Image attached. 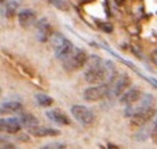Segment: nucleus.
I'll return each mask as SVG.
<instances>
[{
    "label": "nucleus",
    "mask_w": 157,
    "mask_h": 149,
    "mask_svg": "<svg viewBox=\"0 0 157 149\" xmlns=\"http://www.w3.org/2000/svg\"><path fill=\"white\" fill-rule=\"evenodd\" d=\"M88 66L84 72V79L89 84H99L107 82L109 83L111 80L116 76V69L114 65L109 60H102L97 55H92L89 59H87Z\"/></svg>",
    "instance_id": "1"
},
{
    "label": "nucleus",
    "mask_w": 157,
    "mask_h": 149,
    "mask_svg": "<svg viewBox=\"0 0 157 149\" xmlns=\"http://www.w3.org/2000/svg\"><path fill=\"white\" fill-rule=\"evenodd\" d=\"M87 59V53L83 49L73 47L72 51L63 59V66L67 72H75L86 65Z\"/></svg>",
    "instance_id": "2"
},
{
    "label": "nucleus",
    "mask_w": 157,
    "mask_h": 149,
    "mask_svg": "<svg viewBox=\"0 0 157 149\" xmlns=\"http://www.w3.org/2000/svg\"><path fill=\"white\" fill-rule=\"evenodd\" d=\"M50 42H52V47H53V50H54V54L56 57L60 60H63L68 54L72 51L73 49V44L71 40H68L63 34L60 33H54L52 34L50 36Z\"/></svg>",
    "instance_id": "3"
},
{
    "label": "nucleus",
    "mask_w": 157,
    "mask_h": 149,
    "mask_svg": "<svg viewBox=\"0 0 157 149\" xmlns=\"http://www.w3.org/2000/svg\"><path fill=\"white\" fill-rule=\"evenodd\" d=\"M108 97H109V83L107 82L94 84V87L87 88L83 93V98L87 102H99Z\"/></svg>",
    "instance_id": "4"
},
{
    "label": "nucleus",
    "mask_w": 157,
    "mask_h": 149,
    "mask_svg": "<svg viewBox=\"0 0 157 149\" xmlns=\"http://www.w3.org/2000/svg\"><path fill=\"white\" fill-rule=\"evenodd\" d=\"M71 113L72 115L74 117V119L77 121H79L81 124L83 125H89L92 124L94 119H96V115L94 113L89 109L88 106L86 105H82V104H75L71 108Z\"/></svg>",
    "instance_id": "5"
},
{
    "label": "nucleus",
    "mask_w": 157,
    "mask_h": 149,
    "mask_svg": "<svg viewBox=\"0 0 157 149\" xmlns=\"http://www.w3.org/2000/svg\"><path fill=\"white\" fill-rule=\"evenodd\" d=\"M131 85V79L127 74L117 75L109 82V97H120Z\"/></svg>",
    "instance_id": "6"
},
{
    "label": "nucleus",
    "mask_w": 157,
    "mask_h": 149,
    "mask_svg": "<svg viewBox=\"0 0 157 149\" xmlns=\"http://www.w3.org/2000/svg\"><path fill=\"white\" fill-rule=\"evenodd\" d=\"M156 110L153 106H148L145 108L140 112H136L135 114H132L131 118V125L132 127H137V128H142L143 125H146L148 121L155 117Z\"/></svg>",
    "instance_id": "7"
},
{
    "label": "nucleus",
    "mask_w": 157,
    "mask_h": 149,
    "mask_svg": "<svg viewBox=\"0 0 157 149\" xmlns=\"http://www.w3.org/2000/svg\"><path fill=\"white\" fill-rule=\"evenodd\" d=\"M21 129L18 118H2L0 119V132L15 134Z\"/></svg>",
    "instance_id": "8"
},
{
    "label": "nucleus",
    "mask_w": 157,
    "mask_h": 149,
    "mask_svg": "<svg viewBox=\"0 0 157 149\" xmlns=\"http://www.w3.org/2000/svg\"><path fill=\"white\" fill-rule=\"evenodd\" d=\"M52 34H53L52 25L45 19L39 20V23L36 24V36H38L39 42H42V43L48 42L52 36Z\"/></svg>",
    "instance_id": "9"
},
{
    "label": "nucleus",
    "mask_w": 157,
    "mask_h": 149,
    "mask_svg": "<svg viewBox=\"0 0 157 149\" xmlns=\"http://www.w3.org/2000/svg\"><path fill=\"white\" fill-rule=\"evenodd\" d=\"M142 97V91L137 88H132V89H127L124 90L121 95H120V102L123 105H131L136 102H138Z\"/></svg>",
    "instance_id": "10"
},
{
    "label": "nucleus",
    "mask_w": 157,
    "mask_h": 149,
    "mask_svg": "<svg viewBox=\"0 0 157 149\" xmlns=\"http://www.w3.org/2000/svg\"><path fill=\"white\" fill-rule=\"evenodd\" d=\"M29 134L34 135V137L42 138V137H54V135H59L60 132L58 129L50 128V127H43V125H34L29 128Z\"/></svg>",
    "instance_id": "11"
},
{
    "label": "nucleus",
    "mask_w": 157,
    "mask_h": 149,
    "mask_svg": "<svg viewBox=\"0 0 157 149\" xmlns=\"http://www.w3.org/2000/svg\"><path fill=\"white\" fill-rule=\"evenodd\" d=\"M18 20L23 28H29V26L34 25L36 20V14L30 9H24L18 14Z\"/></svg>",
    "instance_id": "12"
},
{
    "label": "nucleus",
    "mask_w": 157,
    "mask_h": 149,
    "mask_svg": "<svg viewBox=\"0 0 157 149\" xmlns=\"http://www.w3.org/2000/svg\"><path fill=\"white\" fill-rule=\"evenodd\" d=\"M21 109H23V105L19 102H5L3 104H0V117L20 113Z\"/></svg>",
    "instance_id": "13"
},
{
    "label": "nucleus",
    "mask_w": 157,
    "mask_h": 149,
    "mask_svg": "<svg viewBox=\"0 0 157 149\" xmlns=\"http://www.w3.org/2000/svg\"><path fill=\"white\" fill-rule=\"evenodd\" d=\"M47 117L53 121V123L58 124V125H69L71 124V120L69 118L65 115L63 112L58 110V109H52L47 112Z\"/></svg>",
    "instance_id": "14"
},
{
    "label": "nucleus",
    "mask_w": 157,
    "mask_h": 149,
    "mask_svg": "<svg viewBox=\"0 0 157 149\" xmlns=\"http://www.w3.org/2000/svg\"><path fill=\"white\" fill-rule=\"evenodd\" d=\"M21 4V0H8L5 3V6H4V13H5V17L6 18H13L17 11L19 9Z\"/></svg>",
    "instance_id": "15"
},
{
    "label": "nucleus",
    "mask_w": 157,
    "mask_h": 149,
    "mask_svg": "<svg viewBox=\"0 0 157 149\" xmlns=\"http://www.w3.org/2000/svg\"><path fill=\"white\" fill-rule=\"evenodd\" d=\"M18 120H19L20 125L24 128H30V127H34L39 123L38 119L32 114H20L18 117Z\"/></svg>",
    "instance_id": "16"
},
{
    "label": "nucleus",
    "mask_w": 157,
    "mask_h": 149,
    "mask_svg": "<svg viewBox=\"0 0 157 149\" xmlns=\"http://www.w3.org/2000/svg\"><path fill=\"white\" fill-rule=\"evenodd\" d=\"M35 100L40 106H50L52 104H53V99H52L49 95H47V94H42V93L36 94Z\"/></svg>",
    "instance_id": "17"
},
{
    "label": "nucleus",
    "mask_w": 157,
    "mask_h": 149,
    "mask_svg": "<svg viewBox=\"0 0 157 149\" xmlns=\"http://www.w3.org/2000/svg\"><path fill=\"white\" fill-rule=\"evenodd\" d=\"M49 3H52L53 4L57 9H59V10H68L69 9V4L65 2V0H48Z\"/></svg>",
    "instance_id": "18"
},
{
    "label": "nucleus",
    "mask_w": 157,
    "mask_h": 149,
    "mask_svg": "<svg viewBox=\"0 0 157 149\" xmlns=\"http://www.w3.org/2000/svg\"><path fill=\"white\" fill-rule=\"evenodd\" d=\"M42 148H43V149H62V148H65V144L54 142V143H48V144L43 145Z\"/></svg>",
    "instance_id": "19"
},
{
    "label": "nucleus",
    "mask_w": 157,
    "mask_h": 149,
    "mask_svg": "<svg viewBox=\"0 0 157 149\" xmlns=\"http://www.w3.org/2000/svg\"><path fill=\"white\" fill-rule=\"evenodd\" d=\"M0 148H3V149H10V148H15L14 144L10 143L8 139L3 138L2 135H0Z\"/></svg>",
    "instance_id": "20"
},
{
    "label": "nucleus",
    "mask_w": 157,
    "mask_h": 149,
    "mask_svg": "<svg viewBox=\"0 0 157 149\" xmlns=\"http://www.w3.org/2000/svg\"><path fill=\"white\" fill-rule=\"evenodd\" d=\"M156 117H155V123H153V127H152V129H151V135H152V138L157 142V113L155 114Z\"/></svg>",
    "instance_id": "21"
},
{
    "label": "nucleus",
    "mask_w": 157,
    "mask_h": 149,
    "mask_svg": "<svg viewBox=\"0 0 157 149\" xmlns=\"http://www.w3.org/2000/svg\"><path fill=\"white\" fill-rule=\"evenodd\" d=\"M98 25H99V28L103 30V32H107V33H111L112 32V25L109 24V23H98Z\"/></svg>",
    "instance_id": "22"
},
{
    "label": "nucleus",
    "mask_w": 157,
    "mask_h": 149,
    "mask_svg": "<svg viewBox=\"0 0 157 149\" xmlns=\"http://www.w3.org/2000/svg\"><path fill=\"white\" fill-rule=\"evenodd\" d=\"M81 3H83V4H87V3H92V2H94V0H79Z\"/></svg>",
    "instance_id": "23"
},
{
    "label": "nucleus",
    "mask_w": 157,
    "mask_h": 149,
    "mask_svg": "<svg viewBox=\"0 0 157 149\" xmlns=\"http://www.w3.org/2000/svg\"><path fill=\"white\" fill-rule=\"evenodd\" d=\"M3 3H5V0H0V5H2Z\"/></svg>",
    "instance_id": "24"
}]
</instances>
